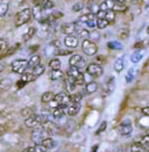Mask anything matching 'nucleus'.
Here are the masks:
<instances>
[{"label":"nucleus","instance_id":"nucleus-17","mask_svg":"<svg viewBox=\"0 0 149 152\" xmlns=\"http://www.w3.org/2000/svg\"><path fill=\"white\" fill-rule=\"evenodd\" d=\"M131 151L132 152H149V145L133 143V145L131 146Z\"/></svg>","mask_w":149,"mask_h":152},{"label":"nucleus","instance_id":"nucleus-26","mask_svg":"<svg viewBox=\"0 0 149 152\" xmlns=\"http://www.w3.org/2000/svg\"><path fill=\"white\" fill-rule=\"evenodd\" d=\"M21 80H24L26 84L27 83H30V81H34L35 79H36V77L34 76L33 73H32V71L30 72H26L24 75H21V78H20Z\"/></svg>","mask_w":149,"mask_h":152},{"label":"nucleus","instance_id":"nucleus-41","mask_svg":"<svg viewBox=\"0 0 149 152\" xmlns=\"http://www.w3.org/2000/svg\"><path fill=\"white\" fill-rule=\"evenodd\" d=\"M108 48L110 49H114V50H120V49H122V44H120L119 42L113 41V42L108 43Z\"/></svg>","mask_w":149,"mask_h":152},{"label":"nucleus","instance_id":"nucleus-8","mask_svg":"<svg viewBox=\"0 0 149 152\" xmlns=\"http://www.w3.org/2000/svg\"><path fill=\"white\" fill-rule=\"evenodd\" d=\"M55 100L60 103V106H69L71 103V96L66 92H61V93L56 94Z\"/></svg>","mask_w":149,"mask_h":152},{"label":"nucleus","instance_id":"nucleus-48","mask_svg":"<svg viewBox=\"0 0 149 152\" xmlns=\"http://www.w3.org/2000/svg\"><path fill=\"white\" fill-rule=\"evenodd\" d=\"M76 83H77V85H84V83H85V77H84V73H82L80 76L76 79Z\"/></svg>","mask_w":149,"mask_h":152},{"label":"nucleus","instance_id":"nucleus-60","mask_svg":"<svg viewBox=\"0 0 149 152\" xmlns=\"http://www.w3.org/2000/svg\"><path fill=\"white\" fill-rule=\"evenodd\" d=\"M147 31H148V34H149V27H148V29H147Z\"/></svg>","mask_w":149,"mask_h":152},{"label":"nucleus","instance_id":"nucleus-9","mask_svg":"<svg viewBox=\"0 0 149 152\" xmlns=\"http://www.w3.org/2000/svg\"><path fill=\"white\" fill-rule=\"evenodd\" d=\"M77 86H78V85H77V83H76V79L72 78V77H68V78L65 79V81H64V87H65L66 93H71V94L76 93L74 91H76V87H77Z\"/></svg>","mask_w":149,"mask_h":152},{"label":"nucleus","instance_id":"nucleus-2","mask_svg":"<svg viewBox=\"0 0 149 152\" xmlns=\"http://www.w3.org/2000/svg\"><path fill=\"white\" fill-rule=\"evenodd\" d=\"M11 69L14 73H19V75H24L27 72V70H29V65L28 61L26 59H16L11 64Z\"/></svg>","mask_w":149,"mask_h":152},{"label":"nucleus","instance_id":"nucleus-43","mask_svg":"<svg viewBox=\"0 0 149 152\" xmlns=\"http://www.w3.org/2000/svg\"><path fill=\"white\" fill-rule=\"evenodd\" d=\"M78 35H79L80 37H83V39H89V37H90V33L87 31L86 29H84V28H82V29L78 31Z\"/></svg>","mask_w":149,"mask_h":152},{"label":"nucleus","instance_id":"nucleus-52","mask_svg":"<svg viewBox=\"0 0 149 152\" xmlns=\"http://www.w3.org/2000/svg\"><path fill=\"white\" fill-rule=\"evenodd\" d=\"M70 53H72V51H70V50H63V49H60V50H58V52H57V55H61V56L70 55Z\"/></svg>","mask_w":149,"mask_h":152},{"label":"nucleus","instance_id":"nucleus-50","mask_svg":"<svg viewBox=\"0 0 149 152\" xmlns=\"http://www.w3.org/2000/svg\"><path fill=\"white\" fill-rule=\"evenodd\" d=\"M18 48H20V44L19 43H16V44H14L11 49H8V51H7V55H13V52L16 50Z\"/></svg>","mask_w":149,"mask_h":152},{"label":"nucleus","instance_id":"nucleus-25","mask_svg":"<svg viewBox=\"0 0 149 152\" xmlns=\"http://www.w3.org/2000/svg\"><path fill=\"white\" fill-rule=\"evenodd\" d=\"M47 150H52L55 146H56V143H55V140H52V138H46L44 140H42V143H41Z\"/></svg>","mask_w":149,"mask_h":152},{"label":"nucleus","instance_id":"nucleus-5","mask_svg":"<svg viewBox=\"0 0 149 152\" xmlns=\"http://www.w3.org/2000/svg\"><path fill=\"white\" fill-rule=\"evenodd\" d=\"M69 64H70V66H74V67H77V69H79L80 71L85 67V61H84V58L80 56V55H72L71 57H70V59H69Z\"/></svg>","mask_w":149,"mask_h":152},{"label":"nucleus","instance_id":"nucleus-58","mask_svg":"<svg viewBox=\"0 0 149 152\" xmlns=\"http://www.w3.org/2000/svg\"><path fill=\"white\" fill-rule=\"evenodd\" d=\"M146 11H148V12H149V2L146 5Z\"/></svg>","mask_w":149,"mask_h":152},{"label":"nucleus","instance_id":"nucleus-28","mask_svg":"<svg viewBox=\"0 0 149 152\" xmlns=\"http://www.w3.org/2000/svg\"><path fill=\"white\" fill-rule=\"evenodd\" d=\"M136 70L135 69H131L128 72H127V75H126V83L127 84H129V83H132L134 79H135V77H136Z\"/></svg>","mask_w":149,"mask_h":152},{"label":"nucleus","instance_id":"nucleus-13","mask_svg":"<svg viewBox=\"0 0 149 152\" xmlns=\"http://www.w3.org/2000/svg\"><path fill=\"white\" fill-rule=\"evenodd\" d=\"M86 7L87 10H89V13L94 14V15H97L100 11V5H98L96 2V0H87Z\"/></svg>","mask_w":149,"mask_h":152},{"label":"nucleus","instance_id":"nucleus-19","mask_svg":"<svg viewBox=\"0 0 149 152\" xmlns=\"http://www.w3.org/2000/svg\"><path fill=\"white\" fill-rule=\"evenodd\" d=\"M32 11H33V18H34V19H36V20L40 21V20L43 18V14H42L43 8H42L38 4H35V6L32 8Z\"/></svg>","mask_w":149,"mask_h":152},{"label":"nucleus","instance_id":"nucleus-20","mask_svg":"<svg viewBox=\"0 0 149 152\" xmlns=\"http://www.w3.org/2000/svg\"><path fill=\"white\" fill-rule=\"evenodd\" d=\"M96 18H97V15H94V14H91V13L83 14V15H80V16L78 18V22H80V23H85V25H86L89 21H91V20H94Z\"/></svg>","mask_w":149,"mask_h":152},{"label":"nucleus","instance_id":"nucleus-46","mask_svg":"<svg viewBox=\"0 0 149 152\" xmlns=\"http://www.w3.org/2000/svg\"><path fill=\"white\" fill-rule=\"evenodd\" d=\"M83 8H84V4H83V2H77L76 5H74L72 11H74V12H79V11H82Z\"/></svg>","mask_w":149,"mask_h":152},{"label":"nucleus","instance_id":"nucleus-51","mask_svg":"<svg viewBox=\"0 0 149 152\" xmlns=\"http://www.w3.org/2000/svg\"><path fill=\"white\" fill-rule=\"evenodd\" d=\"M106 127H107V122H106V121H104V122L100 124V127H99V129H98V131H97V134H100L101 131H104V130L106 129Z\"/></svg>","mask_w":149,"mask_h":152},{"label":"nucleus","instance_id":"nucleus-38","mask_svg":"<svg viewBox=\"0 0 149 152\" xmlns=\"http://www.w3.org/2000/svg\"><path fill=\"white\" fill-rule=\"evenodd\" d=\"M113 11L117 13V12H121L124 13L127 11V6L125 5V4H115V6H114V8H113Z\"/></svg>","mask_w":149,"mask_h":152},{"label":"nucleus","instance_id":"nucleus-63","mask_svg":"<svg viewBox=\"0 0 149 152\" xmlns=\"http://www.w3.org/2000/svg\"><path fill=\"white\" fill-rule=\"evenodd\" d=\"M134 1H136V0H134Z\"/></svg>","mask_w":149,"mask_h":152},{"label":"nucleus","instance_id":"nucleus-61","mask_svg":"<svg viewBox=\"0 0 149 152\" xmlns=\"http://www.w3.org/2000/svg\"><path fill=\"white\" fill-rule=\"evenodd\" d=\"M147 135H149V130H148V132H147Z\"/></svg>","mask_w":149,"mask_h":152},{"label":"nucleus","instance_id":"nucleus-15","mask_svg":"<svg viewBox=\"0 0 149 152\" xmlns=\"http://www.w3.org/2000/svg\"><path fill=\"white\" fill-rule=\"evenodd\" d=\"M65 113H68V106H60L58 108L52 110V117L55 120H60Z\"/></svg>","mask_w":149,"mask_h":152},{"label":"nucleus","instance_id":"nucleus-24","mask_svg":"<svg viewBox=\"0 0 149 152\" xmlns=\"http://www.w3.org/2000/svg\"><path fill=\"white\" fill-rule=\"evenodd\" d=\"M97 89H98V85H97L96 81H90V83H87L86 86H85V92H86L87 94H92Z\"/></svg>","mask_w":149,"mask_h":152},{"label":"nucleus","instance_id":"nucleus-3","mask_svg":"<svg viewBox=\"0 0 149 152\" xmlns=\"http://www.w3.org/2000/svg\"><path fill=\"white\" fill-rule=\"evenodd\" d=\"M49 134L41 126L38 128H34V130L32 132V140L35 142V144H41L42 140H44L46 138H49Z\"/></svg>","mask_w":149,"mask_h":152},{"label":"nucleus","instance_id":"nucleus-31","mask_svg":"<svg viewBox=\"0 0 149 152\" xmlns=\"http://www.w3.org/2000/svg\"><path fill=\"white\" fill-rule=\"evenodd\" d=\"M124 67H125V59L124 58H119L115 62V64H114V70L117 72H121L124 70Z\"/></svg>","mask_w":149,"mask_h":152},{"label":"nucleus","instance_id":"nucleus-16","mask_svg":"<svg viewBox=\"0 0 149 152\" xmlns=\"http://www.w3.org/2000/svg\"><path fill=\"white\" fill-rule=\"evenodd\" d=\"M80 110V103H74V102H71L69 106H68V113L66 114L70 115V116H74L79 113Z\"/></svg>","mask_w":149,"mask_h":152},{"label":"nucleus","instance_id":"nucleus-39","mask_svg":"<svg viewBox=\"0 0 149 152\" xmlns=\"http://www.w3.org/2000/svg\"><path fill=\"white\" fill-rule=\"evenodd\" d=\"M71 96V102H74V103H79L83 99V95L80 93H74V94H70Z\"/></svg>","mask_w":149,"mask_h":152},{"label":"nucleus","instance_id":"nucleus-29","mask_svg":"<svg viewBox=\"0 0 149 152\" xmlns=\"http://www.w3.org/2000/svg\"><path fill=\"white\" fill-rule=\"evenodd\" d=\"M49 67L51 70H60L61 69V61L58 58H52L49 62Z\"/></svg>","mask_w":149,"mask_h":152},{"label":"nucleus","instance_id":"nucleus-18","mask_svg":"<svg viewBox=\"0 0 149 152\" xmlns=\"http://www.w3.org/2000/svg\"><path fill=\"white\" fill-rule=\"evenodd\" d=\"M28 65H29V70L35 69L36 66L41 65V57L38 55H33L30 57V59L28 61Z\"/></svg>","mask_w":149,"mask_h":152},{"label":"nucleus","instance_id":"nucleus-22","mask_svg":"<svg viewBox=\"0 0 149 152\" xmlns=\"http://www.w3.org/2000/svg\"><path fill=\"white\" fill-rule=\"evenodd\" d=\"M55 94L52 92H46L42 94V98H41V101L43 103H50L52 100H55Z\"/></svg>","mask_w":149,"mask_h":152},{"label":"nucleus","instance_id":"nucleus-59","mask_svg":"<svg viewBox=\"0 0 149 152\" xmlns=\"http://www.w3.org/2000/svg\"><path fill=\"white\" fill-rule=\"evenodd\" d=\"M22 152H28V149H25V150H24Z\"/></svg>","mask_w":149,"mask_h":152},{"label":"nucleus","instance_id":"nucleus-53","mask_svg":"<svg viewBox=\"0 0 149 152\" xmlns=\"http://www.w3.org/2000/svg\"><path fill=\"white\" fill-rule=\"evenodd\" d=\"M105 16H106L105 11H99V13L97 14V19H105Z\"/></svg>","mask_w":149,"mask_h":152},{"label":"nucleus","instance_id":"nucleus-55","mask_svg":"<svg viewBox=\"0 0 149 152\" xmlns=\"http://www.w3.org/2000/svg\"><path fill=\"white\" fill-rule=\"evenodd\" d=\"M141 112H142V114L149 116V107H143V108L141 109Z\"/></svg>","mask_w":149,"mask_h":152},{"label":"nucleus","instance_id":"nucleus-12","mask_svg":"<svg viewBox=\"0 0 149 152\" xmlns=\"http://www.w3.org/2000/svg\"><path fill=\"white\" fill-rule=\"evenodd\" d=\"M78 37L77 36H74V35H71V36H66V37L64 38V44H65V47H68V48H71V49H74V48H77L78 47Z\"/></svg>","mask_w":149,"mask_h":152},{"label":"nucleus","instance_id":"nucleus-37","mask_svg":"<svg viewBox=\"0 0 149 152\" xmlns=\"http://www.w3.org/2000/svg\"><path fill=\"white\" fill-rule=\"evenodd\" d=\"M7 11H8V2L2 1L0 5V16H5Z\"/></svg>","mask_w":149,"mask_h":152},{"label":"nucleus","instance_id":"nucleus-30","mask_svg":"<svg viewBox=\"0 0 149 152\" xmlns=\"http://www.w3.org/2000/svg\"><path fill=\"white\" fill-rule=\"evenodd\" d=\"M35 33H36V29L34 28V27H30L29 29H28V31L26 33L25 35H24V37H22V39L25 41V42H27V41H29L30 38L33 37L34 35H35Z\"/></svg>","mask_w":149,"mask_h":152},{"label":"nucleus","instance_id":"nucleus-62","mask_svg":"<svg viewBox=\"0 0 149 152\" xmlns=\"http://www.w3.org/2000/svg\"><path fill=\"white\" fill-rule=\"evenodd\" d=\"M148 43H149V39H148Z\"/></svg>","mask_w":149,"mask_h":152},{"label":"nucleus","instance_id":"nucleus-7","mask_svg":"<svg viewBox=\"0 0 149 152\" xmlns=\"http://www.w3.org/2000/svg\"><path fill=\"white\" fill-rule=\"evenodd\" d=\"M61 30H62L63 34H65L66 36H71L74 34H77L78 31V27H77V23H63L61 26Z\"/></svg>","mask_w":149,"mask_h":152},{"label":"nucleus","instance_id":"nucleus-35","mask_svg":"<svg viewBox=\"0 0 149 152\" xmlns=\"http://www.w3.org/2000/svg\"><path fill=\"white\" fill-rule=\"evenodd\" d=\"M108 25H110V22L106 19H97V27L99 29H105Z\"/></svg>","mask_w":149,"mask_h":152},{"label":"nucleus","instance_id":"nucleus-40","mask_svg":"<svg viewBox=\"0 0 149 152\" xmlns=\"http://www.w3.org/2000/svg\"><path fill=\"white\" fill-rule=\"evenodd\" d=\"M105 19L111 23L113 22L114 20H115V12L114 11H107L106 12V16H105Z\"/></svg>","mask_w":149,"mask_h":152},{"label":"nucleus","instance_id":"nucleus-47","mask_svg":"<svg viewBox=\"0 0 149 152\" xmlns=\"http://www.w3.org/2000/svg\"><path fill=\"white\" fill-rule=\"evenodd\" d=\"M35 152H47L48 150L42 145V144H35Z\"/></svg>","mask_w":149,"mask_h":152},{"label":"nucleus","instance_id":"nucleus-36","mask_svg":"<svg viewBox=\"0 0 149 152\" xmlns=\"http://www.w3.org/2000/svg\"><path fill=\"white\" fill-rule=\"evenodd\" d=\"M11 85H12V81H11V79H8V78L2 79L1 83H0V87H1V89H4V91L8 88Z\"/></svg>","mask_w":149,"mask_h":152},{"label":"nucleus","instance_id":"nucleus-23","mask_svg":"<svg viewBox=\"0 0 149 152\" xmlns=\"http://www.w3.org/2000/svg\"><path fill=\"white\" fill-rule=\"evenodd\" d=\"M64 73H63L61 70H51L49 73V78L51 80H60L62 79Z\"/></svg>","mask_w":149,"mask_h":152},{"label":"nucleus","instance_id":"nucleus-49","mask_svg":"<svg viewBox=\"0 0 149 152\" xmlns=\"http://www.w3.org/2000/svg\"><path fill=\"white\" fill-rule=\"evenodd\" d=\"M128 34H129V31H128V29H122L121 31H120V37L122 38V39H126V38L128 37Z\"/></svg>","mask_w":149,"mask_h":152},{"label":"nucleus","instance_id":"nucleus-21","mask_svg":"<svg viewBox=\"0 0 149 152\" xmlns=\"http://www.w3.org/2000/svg\"><path fill=\"white\" fill-rule=\"evenodd\" d=\"M82 73H83V72H82L79 69L74 67V66H70V67L68 69V71H66L68 77H72V78H74V79H77V78L80 76Z\"/></svg>","mask_w":149,"mask_h":152},{"label":"nucleus","instance_id":"nucleus-32","mask_svg":"<svg viewBox=\"0 0 149 152\" xmlns=\"http://www.w3.org/2000/svg\"><path fill=\"white\" fill-rule=\"evenodd\" d=\"M134 143H137V144H145V145H149V135H146V136H140L134 140Z\"/></svg>","mask_w":149,"mask_h":152},{"label":"nucleus","instance_id":"nucleus-34","mask_svg":"<svg viewBox=\"0 0 149 152\" xmlns=\"http://www.w3.org/2000/svg\"><path fill=\"white\" fill-rule=\"evenodd\" d=\"M32 73L36 77V78L37 77H40L41 75L44 73V66H43V65H38V66H36L35 69L32 70Z\"/></svg>","mask_w":149,"mask_h":152},{"label":"nucleus","instance_id":"nucleus-14","mask_svg":"<svg viewBox=\"0 0 149 152\" xmlns=\"http://www.w3.org/2000/svg\"><path fill=\"white\" fill-rule=\"evenodd\" d=\"M117 1L115 0H104L101 4H100V11H113L114 6H115Z\"/></svg>","mask_w":149,"mask_h":152},{"label":"nucleus","instance_id":"nucleus-11","mask_svg":"<svg viewBox=\"0 0 149 152\" xmlns=\"http://www.w3.org/2000/svg\"><path fill=\"white\" fill-rule=\"evenodd\" d=\"M41 127L43 128L49 135H55L56 132H58V127H57L54 122H51V121H47V122L43 123Z\"/></svg>","mask_w":149,"mask_h":152},{"label":"nucleus","instance_id":"nucleus-6","mask_svg":"<svg viewBox=\"0 0 149 152\" xmlns=\"http://www.w3.org/2000/svg\"><path fill=\"white\" fill-rule=\"evenodd\" d=\"M86 72L89 76L93 77V78H98V77H100L103 75V67L100 66L99 64L92 63L90 64V65H87Z\"/></svg>","mask_w":149,"mask_h":152},{"label":"nucleus","instance_id":"nucleus-27","mask_svg":"<svg viewBox=\"0 0 149 152\" xmlns=\"http://www.w3.org/2000/svg\"><path fill=\"white\" fill-rule=\"evenodd\" d=\"M37 4H38L43 10H51V8L54 7V2H52L51 0H40Z\"/></svg>","mask_w":149,"mask_h":152},{"label":"nucleus","instance_id":"nucleus-33","mask_svg":"<svg viewBox=\"0 0 149 152\" xmlns=\"http://www.w3.org/2000/svg\"><path fill=\"white\" fill-rule=\"evenodd\" d=\"M142 57H143V53L141 51H136L131 56V61H132V63H137L142 59Z\"/></svg>","mask_w":149,"mask_h":152},{"label":"nucleus","instance_id":"nucleus-1","mask_svg":"<svg viewBox=\"0 0 149 152\" xmlns=\"http://www.w3.org/2000/svg\"><path fill=\"white\" fill-rule=\"evenodd\" d=\"M33 16V11L30 8H25L22 11L16 14V18H15V26L16 27H21L25 23H27Z\"/></svg>","mask_w":149,"mask_h":152},{"label":"nucleus","instance_id":"nucleus-42","mask_svg":"<svg viewBox=\"0 0 149 152\" xmlns=\"http://www.w3.org/2000/svg\"><path fill=\"white\" fill-rule=\"evenodd\" d=\"M21 115L25 117V118H28L29 116H32V115H34V113H33V110L30 109V108H28V107H26V108H24L22 110H21Z\"/></svg>","mask_w":149,"mask_h":152},{"label":"nucleus","instance_id":"nucleus-44","mask_svg":"<svg viewBox=\"0 0 149 152\" xmlns=\"http://www.w3.org/2000/svg\"><path fill=\"white\" fill-rule=\"evenodd\" d=\"M50 15H51V18H52L54 21H57L58 19H61V18L63 16V13L60 12V11H56V12H52Z\"/></svg>","mask_w":149,"mask_h":152},{"label":"nucleus","instance_id":"nucleus-56","mask_svg":"<svg viewBox=\"0 0 149 152\" xmlns=\"http://www.w3.org/2000/svg\"><path fill=\"white\" fill-rule=\"evenodd\" d=\"M118 4H125L126 2V0H115Z\"/></svg>","mask_w":149,"mask_h":152},{"label":"nucleus","instance_id":"nucleus-4","mask_svg":"<svg viewBox=\"0 0 149 152\" xmlns=\"http://www.w3.org/2000/svg\"><path fill=\"white\" fill-rule=\"evenodd\" d=\"M82 50L84 51V53L86 56H94L98 51V48L94 42L90 41V39H83L82 42Z\"/></svg>","mask_w":149,"mask_h":152},{"label":"nucleus","instance_id":"nucleus-57","mask_svg":"<svg viewBox=\"0 0 149 152\" xmlns=\"http://www.w3.org/2000/svg\"><path fill=\"white\" fill-rule=\"evenodd\" d=\"M97 149H98V145H94V149H92V151L91 152H96L97 151Z\"/></svg>","mask_w":149,"mask_h":152},{"label":"nucleus","instance_id":"nucleus-10","mask_svg":"<svg viewBox=\"0 0 149 152\" xmlns=\"http://www.w3.org/2000/svg\"><path fill=\"white\" fill-rule=\"evenodd\" d=\"M118 131H119V134H120L121 136H128V135H131L132 131H133V128H132L131 122H128V121L122 122V123L119 126V128H118Z\"/></svg>","mask_w":149,"mask_h":152},{"label":"nucleus","instance_id":"nucleus-54","mask_svg":"<svg viewBox=\"0 0 149 152\" xmlns=\"http://www.w3.org/2000/svg\"><path fill=\"white\" fill-rule=\"evenodd\" d=\"M25 85H26V83L24 81V80H21V79H20V80L16 83V86H18V88H22Z\"/></svg>","mask_w":149,"mask_h":152},{"label":"nucleus","instance_id":"nucleus-45","mask_svg":"<svg viewBox=\"0 0 149 152\" xmlns=\"http://www.w3.org/2000/svg\"><path fill=\"white\" fill-rule=\"evenodd\" d=\"M7 45H8V44H7V41H6L5 38H1V39H0V51L4 52V51L7 49Z\"/></svg>","mask_w":149,"mask_h":152}]
</instances>
